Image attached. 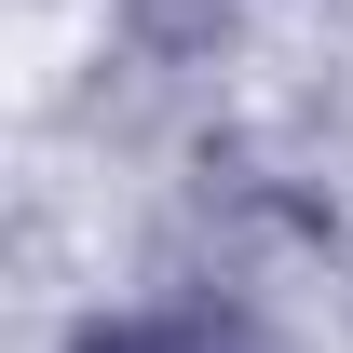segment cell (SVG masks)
I'll return each instance as SVG.
<instances>
[{"label":"cell","mask_w":353,"mask_h":353,"mask_svg":"<svg viewBox=\"0 0 353 353\" xmlns=\"http://www.w3.org/2000/svg\"><path fill=\"white\" fill-rule=\"evenodd\" d=\"M68 353H259L245 299H150V312H95Z\"/></svg>","instance_id":"6da1fadb"},{"label":"cell","mask_w":353,"mask_h":353,"mask_svg":"<svg viewBox=\"0 0 353 353\" xmlns=\"http://www.w3.org/2000/svg\"><path fill=\"white\" fill-rule=\"evenodd\" d=\"M218 28H231V0H136V41L150 54H204Z\"/></svg>","instance_id":"7a4b0ae2"}]
</instances>
